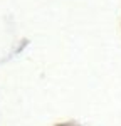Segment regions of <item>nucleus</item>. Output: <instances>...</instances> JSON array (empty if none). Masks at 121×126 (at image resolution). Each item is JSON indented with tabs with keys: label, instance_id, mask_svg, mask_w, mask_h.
Listing matches in <instances>:
<instances>
[]
</instances>
